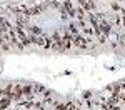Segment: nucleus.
Segmentation results:
<instances>
[{
	"label": "nucleus",
	"instance_id": "1",
	"mask_svg": "<svg viewBox=\"0 0 125 110\" xmlns=\"http://www.w3.org/2000/svg\"><path fill=\"white\" fill-rule=\"evenodd\" d=\"M35 43H37V45H40V47H45V49H52V40L48 39L47 35H43V33L37 37Z\"/></svg>",
	"mask_w": 125,
	"mask_h": 110
},
{
	"label": "nucleus",
	"instance_id": "2",
	"mask_svg": "<svg viewBox=\"0 0 125 110\" xmlns=\"http://www.w3.org/2000/svg\"><path fill=\"white\" fill-rule=\"evenodd\" d=\"M73 45H77V47H80V49H85L87 45H88V40L83 37V35H75L73 37Z\"/></svg>",
	"mask_w": 125,
	"mask_h": 110
},
{
	"label": "nucleus",
	"instance_id": "3",
	"mask_svg": "<svg viewBox=\"0 0 125 110\" xmlns=\"http://www.w3.org/2000/svg\"><path fill=\"white\" fill-rule=\"evenodd\" d=\"M78 2H80V7L85 10L87 13H92V12L95 10V3L90 2V0H78Z\"/></svg>",
	"mask_w": 125,
	"mask_h": 110
},
{
	"label": "nucleus",
	"instance_id": "4",
	"mask_svg": "<svg viewBox=\"0 0 125 110\" xmlns=\"http://www.w3.org/2000/svg\"><path fill=\"white\" fill-rule=\"evenodd\" d=\"M29 33H32V35H35V37H39V35H42L43 32L39 29V27H35V25H32V27H29Z\"/></svg>",
	"mask_w": 125,
	"mask_h": 110
},
{
	"label": "nucleus",
	"instance_id": "5",
	"mask_svg": "<svg viewBox=\"0 0 125 110\" xmlns=\"http://www.w3.org/2000/svg\"><path fill=\"white\" fill-rule=\"evenodd\" d=\"M112 9L115 10V12H120V10H122V9H120V5H118L117 2H114V3H112Z\"/></svg>",
	"mask_w": 125,
	"mask_h": 110
},
{
	"label": "nucleus",
	"instance_id": "6",
	"mask_svg": "<svg viewBox=\"0 0 125 110\" xmlns=\"http://www.w3.org/2000/svg\"><path fill=\"white\" fill-rule=\"evenodd\" d=\"M50 5H52V7H60V5H58V2H55V0H53V2H52Z\"/></svg>",
	"mask_w": 125,
	"mask_h": 110
},
{
	"label": "nucleus",
	"instance_id": "7",
	"mask_svg": "<svg viewBox=\"0 0 125 110\" xmlns=\"http://www.w3.org/2000/svg\"><path fill=\"white\" fill-rule=\"evenodd\" d=\"M120 2H124V0H120Z\"/></svg>",
	"mask_w": 125,
	"mask_h": 110
},
{
	"label": "nucleus",
	"instance_id": "8",
	"mask_svg": "<svg viewBox=\"0 0 125 110\" xmlns=\"http://www.w3.org/2000/svg\"><path fill=\"white\" fill-rule=\"evenodd\" d=\"M95 2H97V0H95Z\"/></svg>",
	"mask_w": 125,
	"mask_h": 110
}]
</instances>
